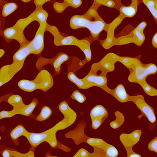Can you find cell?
Wrapping results in <instances>:
<instances>
[{
    "label": "cell",
    "mask_w": 157,
    "mask_h": 157,
    "mask_svg": "<svg viewBox=\"0 0 157 157\" xmlns=\"http://www.w3.org/2000/svg\"><path fill=\"white\" fill-rule=\"evenodd\" d=\"M119 60L125 65L127 67L130 69V74L128 77V80L130 82H134L139 84L143 88L144 91L149 86L146 82V78L150 75L155 74L157 73V67L153 64H143L137 61L136 63H131L130 58L128 59L129 63L127 58H119Z\"/></svg>",
    "instance_id": "obj_3"
},
{
    "label": "cell",
    "mask_w": 157,
    "mask_h": 157,
    "mask_svg": "<svg viewBox=\"0 0 157 157\" xmlns=\"http://www.w3.org/2000/svg\"><path fill=\"white\" fill-rule=\"evenodd\" d=\"M124 18V17L120 14V15L111 24L108 25L107 28L106 30L108 32L107 37L105 41H103V43H101L102 46L105 49H109L112 46V44L114 42V31L115 29L118 26L119 24L121 23Z\"/></svg>",
    "instance_id": "obj_15"
},
{
    "label": "cell",
    "mask_w": 157,
    "mask_h": 157,
    "mask_svg": "<svg viewBox=\"0 0 157 157\" xmlns=\"http://www.w3.org/2000/svg\"><path fill=\"white\" fill-rule=\"evenodd\" d=\"M127 150L128 157H142L141 155L133 151L132 148L125 149Z\"/></svg>",
    "instance_id": "obj_31"
},
{
    "label": "cell",
    "mask_w": 157,
    "mask_h": 157,
    "mask_svg": "<svg viewBox=\"0 0 157 157\" xmlns=\"http://www.w3.org/2000/svg\"><path fill=\"white\" fill-rule=\"evenodd\" d=\"M31 51L28 45L21 47L13 56V62L12 64L4 66L0 70V86L8 83L14 76L20 71L24 64L25 60Z\"/></svg>",
    "instance_id": "obj_4"
},
{
    "label": "cell",
    "mask_w": 157,
    "mask_h": 157,
    "mask_svg": "<svg viewBox=\"0 0 157 157\" xmlns=\"http://www.w3.org/2000/svg\"><path fill=\"white\" fill-rule=\"evenodd\" d=\"M8 102L13 107L11 111L3 110L0 112V119L10 118L16 115L25 116H30L36 107L38 105V101L34 98L30 104L26 105L24 103L22 98L17 94H12L9 97Z\"/></svg>",
    "instance_id": "obj_6"
},
{
    "label": "cell",
    "mask_w": 157,
    "mask_h": 157,
    "mask_svg": "<svg viewBox=\"0 0 157 157\" xmlns=\"http://www.w3.org/2000/svg\"><path fill=\"white\" fill-rule=\"evenodd\" d=\"M82 4L81 0H64L63 2H55L53 4L54 10L57 13H61L65 10L67 8L71 7L74 8L79 7Z\"/></svg>",
    "instance_id": "obj_16"
},
{
    "label": "cell",
    "mask_w": 157,
    "mask_h": 157,
    "mask_svg": "<svg viewBox=\"0 0 157 157\" xmlns=\"http://www.w3.org/2000/svg\"><path fill=\"white\" fill-rule=\"evenodd\" d=\"M115 115L116 116V119L115 121L111 122L110 125V127L113 128L117 129L120 128L121 125L123 124L124 118L123 115L119 111L115 112Z\"/></svg>",
    "instance_id": "obj_25"
},
{
    "label": "cell",
    "mask_w": 157,
    "mask_h": 157,
    "mask_svg": "<svg viewBox=\"0 0 157 157\" xmlns=\"http://www.w3.org/2000/svg\"><path fill=\"white\" fill-rule=\"evenodd\" d=\"M58 109L63 115L64 118L52 128L42 133H30L22 125L19 124L10 132L12 141H17L18 138L24 136L26 137L32 148H36L44 142H47L52 149H59L67 152L71 151V148L62 144L57 140L56 133L58 131L65 129L71 125L76 121L77 115L66 101L61 102L59 105Z\"/></svg>",
    "instance_id": "obj_1"
},
{
    "label": "cell",
    "mask_w": 157,
    "mask_h": 157,
    "mask_svg": "<svg viewBox=\"0 0 157 157\" xmlns=\"http://www.w3.org/2000/svg\"><path fill=\"white\" fill-rule=\"evenodd\" d=\"M142 134V131L136 130L130 134H121L119 138L125 149L132 148L139 142Z\"/></svg>",
    "instance_id": "obj_14"
},
{
    "label": "cell",
    "mask_w": 157,
    "mask_h": 157,
    "mask_svg": "<svg viewBox=\"0 0 157 157\" xmlns=\"http://www.w3.org/2000/svg\"><path fill=\"white\" fill-rule=\"evenodd\" d=\"M37 22L39 27L34 39L28 44L31 54H38L41 53L44 46V34L47 27V19L48 14L44 9L39 10Z\"/></svg>",
    "instance_id": "obj_9"
},
{
    "label": "cell",
    "mask_w": 157,
    "mask_h": 157,
    "mask_svg": "<svg viewBox=\"0 0 157 157\" xmlns=\"http://www.w3.org/2000/svg\"><path fill=\"white\" fill-rule=\"evenodd\" d=\"M152 44L154 47L157 48V33L154 35L152 38Z\"/></svg>",
    "instance_id": "obj_33"
},
{
    "label": "cell",
    "mask_w": 157,
    "mask_h": 157,
    "mask_svg": "<svg viewBox=\"0 0 157 157\" xmlns=\"http://www.w3.org/2000/svg\"><path fill=\"white\" fill-rule=\"evenodd\" d=\"M100 6L94 1L92 7L85 14L73 16L70 20L71 28L74 30L86 28L94 39H98L100 33L104 30H106L108 26L98 14L97 9Z\"/></svg>",
    "instance_id": "obj_2"
},
{
    "label": "cell",
    "mask_w": 157,
    "mask_h": 157,
    "mask_svg": "<svg viewBox=\"0 0 157 157\" xmlns=\"http://www.w3.org/2000/svg\"><path fill=\"white\" fill-rule=\"evenodd\" d=\"M108 116V112L103 106L98 105L94 107L90 112L92 128H99Z\"/></svg>",
    "instance_id": "obj_13"
},
{
    "label": "cell",
    "mask_w": 157,
    "mask_h": 157,
    "mask_svg": "<svg viewBox=\"0 0 157 157\" xmlns=\"http://www.w3.org/2000/svg\"><path fill=\"white\" fill-rule=\"evenodd\" d=\"M50 1H35V3L36 4V10H43V4L44 3H45V2H48Z\"/></svg>",
    "instance_id": "obj_32"
},
{
    "label": "cell",
    "mask_w": 157,
    "mask_h": 157,
    "mask_svg": "<svg viewBox=\"0 0 157 157\" xmlns=\"http://www.w3.org/2000/svg\"><path fill=\"white\" fill-rule=\"evenodd\" d=\"M22 1L23 2H30L31 1H29V0H28V1H26V0H25V1H24V0H23V1Z\"/></svg>",
    "instance_id": "obj_35"
},
{
    "label": "cell",
    "mask_w": 157,
    "mask_h": 157,
    "mask_svg": "<svg viewBox=\"0 0 157 157\" xmlns=\"http://www.w3.org/2000/svg\"><path fill=\"white\" fill-rule=\"evenodd\" d=\"M48 31L54 37V44L56 46L75 45L78 46L82 51L87 61H91L92 52L90 48V43L86 40H79L73 36H62L55 26H51L47 24L46 31Z\"/></svg>",
    "instance_id": "obj_5"
},
{
    "label": "cell",
    "mask_w": 157,
    "mask_h": 157,
    "mask_svg": "<svg viewBox=\"0 0 157 157\" xmlns=\"http://www.w3.org/2000/svg\"><path fill=\"white\" fill-rule=\"evenodd\" d=\"M148 148L151 151L157 153V137L151 140L148 145Z\"/></svg>",
    "instance_id": "obj_30"
},
{
    "label": "cell",
    "mask_w": 157,
    "mask_h": 157,
    "mask_svg": "<svg viewBox=\"0 0 157 157\" xmlns=\"http://www.w3.org/2000/svg\"><path fill=\"white\" fill-rule=\"evenodd\" d=\"M143 2L157 21V0H144Z\"/></svg>",
    "instance_id": "obj_24"
},
{
    "label": "cell",
    "mask_w": 157,
    "mask_h": 157,
    "mask_svg": "<svg viewBox=\"0 0 157 157\" xmlns=\"http://www.w3.org/2000/svg\"><path fill=\"white\" fill-rule=\"evenodd\" d=\"M85 143L93 147L101 149L105 152L106 157H117L118 151L117 149L100 138L88 137Z\"/></svg>",
    "instance_id": "obj_12"
},
{
    "label": "cell",
    "mask_w": 157,
    "mask_h": 157,
    "mask_svg": "<svg viewBox=\"0 0 157 157\" xmlns=\"http://www.w3.org/2000/svg\"><path fill=\"white\" fill-rule=\"evenodd\" d=\"M71 98L73 100H75L81 103H84L86 100V96L83 94H82L78 90H76L73 92Z\"/></svg>",
    "instance_id": "obj_27"
},
{
    "label": "cell",
    "mask_w": 157,
    "mask_h": 157,
    "mask_svg": "<svg viewBox=\"0 0 157 157\" xmlns=\"http://www.w3.org/2000/svg\"><path fill=\"white\" fill-rule=\"evenodd\" d=\"M147 26V23L145 22H142L137 26L133 32L127 36L121 37L118 39L114 40L112 46L115 45H122L125 44L130 43H133L137 46H141L143 44L145 40V36L143 33L144 29Z\"/></svg>",
    "instance_id": "obj_10"
},
{
    "label": "cell",
    "mask_w": 157,
    "mask_h": 157,
    "mask_svg": "<svg viewBox=\"0 0 157 157\" xmlns=\"http://www.w3.org/2000/svg\"><path fill=\"white\" fill-rule=\"evenodd\" d=\"M35 148L30 147L29 151L27 153H21L15 150L5 149L2 151V157H35Z\"/></svg>",
    "instance_id": "obj_19"
},
{
    "label": "cell",
    "mask_w": 157,
    "mask_h": 157,
    "mask_svg": "<svg viewBox=\"0 0 157 157\" xmlns=\"http://www.w3.org/2000/svg\"><path fill=\"white\" fill-rule=\"evenodd\" d=\"M129 101H133L136 104L141 110L142 116L146 117L151 124H156V117L154 109L145 102L143 96H129Z\"/></svg>",
    "instance_id": "obj_11"
},
{
    "label": "cell",
    "mask_w": 157,
    "mask_h": 157,
    "mask_svg": "<svg viewBox=\"0 0 157 157\" xmlns=\"http://www.w3.org/2000/svg\"><path fill=\"white\" fill-rule=\"evenodd\" d=\"M69 57L66 53H61L56 58L53 62V65L55 72L57 74L59 73L60 68L62 63L68 60Z\"/></svg>",
    "instance_id": "obj_22"
},
{
    "label": "cell",
    "mask_w": 157,
    "mask_h": 157,
    "mask_svg": "<svg viewBox=\"0 0 157 157\" xmlns=\"http://www.w3.org/2000/svg\"><path fill=\"white\" fill-rule=\"evenodd\" d=\"M53 79L52 75L46 70L39 72L37 76L32 80L22 79L18 82V86L21 90L32 92L36 90L44 92L49 91L53 86Z\"/></svg>",
    "instance_id": "obj_7"
},
{
    "label": "cell",
    "mask_w": 157,
    "mask_h": 157,
    "mask_svg": "<svg viewBox=\"0 0 157 157\" xmlns=\"http://www.w3.org/2000/svg\"><path fill=\"white\" fill-rule=\"evenodd\" d=\"M94 151L93 153L89 154V157H106L105 152L101 149L93 147Z\"/></svg>",
    "instance_id": "obj_28"
},
{
    "label": "cell",
    "mask_w": 157,
    "mask_h": 157,
    "mask_svg": "<svg viewBox=\"0 0 157 157\" xmlns=\"http://www.w3.org/2000/svg\"><path fill=\"white\" fill-rule=\"evenodd\" d=\"M0 52H1V57H2V56H3V54H4V52H4V50H2V49H1V50H0Z\"/></svg>",
    "instance_id": "obj_34"
},
{
    "label": "cell",
    "mask_w": 157,
    "mask_h": 157,
    "mask_svg": "<svg viewBox=\"0 0 157 157\" xmlns=\"http://www.w3.org/2000/svg\"><path fill=\"white\" fill-rule=\"evenodd\" d=\"M98 4H100V5H104V6H107L109 8H113L114 7L115 5V3L113 1L111 0H108V1H95Z\"/></svg>",
    "instance_id": "obj_29"
},
{
    "label": "cell",
    "mask_w": 157,
    "mask_h": 157,
    "mask_svg": "<svg viewBox=\"0 0 157 157\" xmlns=\"http://www.w3.org/2000/svg\"><path fill=\"white\" fill-rule=\"evenodd\" d=\"M129 96L124 87L122 84H119L114 89L113 96L118 101L125 102L129 101Z\"/></svg>",
    "instance_id": "obj_20"
},
{
    "label": "cell",
    "mask_w": 157,
    "mask_h": 157,
    "mask_svg": "<svg viewBox=\"0 0 157 157\" xmlns=\"http://www.w3.org/2000/svg\"><path fill=\"white\" fill-rule=\"evenodd\" d=\"M51 109L48 106H44L41 109L40 113L38 115H33L31 117L36 121H44L48 119L52 114Z\"/></svg>",
    "instance_id": "obj_21"
},
{
    "label": "cell",
    "mask_w": 157,
    "mask_h": 157,
    "mask_svg": "<svg viewBox=\"0 0 157 157\" xmlns=\"http://www.w3.org/2000/svg\"><path fill=\"white\" fill-rule=\"evenodd\" d=\"M137 1H132L131 4L129 6L121 7L119 10L121 15L124 18L133 17L136 13L137 10Z\"/></svg>",
    "instance_id": "obj_18"
},
{
    "label": "cell",
    "mask_w": 157,
    "mask_h": 157,
    "mask_svg": "<svg viewBox=\"0 0 157 157\" xmlns=\"http://www.w3.org/2000/svg\"><path fill=\"white\" fill-rule=\"evenodd\" d=\"M18 8V5L15 2H8L6 3L2 8V15L6 17L11 14Z\"/></svg>",
    "instance_id": "obj_23"
},
{
    "label": "cell",
    "mask_w": 157,
    "mask_h": 157,
    "mask_svg": "<svg viewBox=\"0 0 157 157\" xmlns=\"http://www.w3.org/2000/svg\"><path fill=\"white\" fill-rule=\"evenodd\" d=\"M89 153L88 151H87L86 149L84 148H81L76 153V154L72 157H89ZM45 157H59L57 156H53L51 154V151H48L45 155Z\"/></svg>",
    "instance_id": "obj_26"
},
{
    "label": "cell",
    "mask_w": 157,
    "mask_h": 157,
    "mask_svg": "<svg viewBox=\"0 0 157 157\" xmlns=\"http://www.w3.org/2000/svg\"><path fill=\"white\" fill-rule=\"evenodd\" d=\"M38 11L36 10L29 16L25 18H21L17 22L14 26L8 28L4 30L3 35L7 39H14L20 43L21 47L28 45L30 42L28 41L24 35L25 29L29 24L38 20Z\"/></svg>",
    "instance_id": "obj_8"
},
{
    "label": "cell",
    "mask_w": 157,
    "mask_h": 157,
    "mask_svg": "<svg viewBox=\"0 0 157 157\" xmlns=\"http://www.w3.org/2000/svg\"><path fill=\"white\" fill-rule=\"evenodd\" d=\"M67 78L72 83H74L80 89H87L95 86L94 84L88 82L85 78L80 79L76 76L74 73L70 72L67 74Z\"/></svg>",
    "instance_id": "obj_17"
}]
</instances>
